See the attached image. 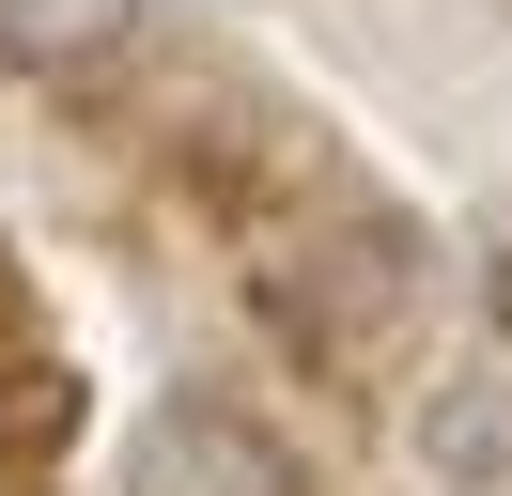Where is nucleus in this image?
I'll use <instances>...</instances> for the list:
<instances>
[{
    "label": "nucleus",
    "instance_id": "obj_3",
    "mask_svg": "<svg viewBox=\"0 0 512 496\" xmlns=\"http://www.w3.org/2000/svg\"><path fill=\"white\" fill-rule=\"evenodd\" d=\"M419 481L435 496H512V279L481 310V341L419 388Z\"/></svg>",
    "mask_w": 512,
    "mask_h": 496
},
{
    "label": "nucleus",
    "instance_id": "obj_1",
    "mask_svg": "<svg viewBox=\"0 0 512 496\" xmlns=\"http://www.w3.org/2000/svg\"><path fill=\"white\" fill-rule=\"evenodd\" d=\"M125 496H311V481H295V450L249 419V403L171 388L156 419L125 434Z\"/></svg>",
    "mask_w": 512,
    "mask_h": 496
},
{
    "label": "nucleus",
    "instance_id": "obj_4",
    "mask_svg": "<svg viewBox=\"0 0 512 496\" xmlns=\"http://www.w3.org/2000/svg\"><path fill=\"white\" fill-rule=\"evenodd\" d=\"M140 31V0H0V62L16 78H78V62H109Z\"/></svg>",
    "mask_w": 512,
    "mask_h": 496
},
{
    "label": "nucleus",
    "instance_id": "obj_2",
    "mask_svg": "<svg viewBox=\"0 0 512 496\" xmlns=\"http://www.w3.org/2000/svg\"><path fill=\"white\" fill-rule=\"evenodd\" d=\"M280 295H295V326H311V357H373L419 310V233L404 217H342L311 264H280Z\"/></svg>",
    "mask_w": 512,
    "mask_h": 496
}]
</instances>
